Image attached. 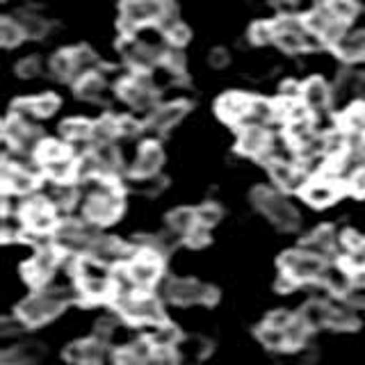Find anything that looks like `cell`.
Here are the masks:
<instances>
[{
  "label": "cell",
  "mask_w": 365,
  "mask_h": 365,
  "mask_svg": "<svg viewBox=\"0 0 365 365\" xmlns=\"http://www.w3.org/2000/svg\"><path fill=\"white\" fill-rule=\"evenodd\" d=\"M258 338H260L262 345L269 347V349H283V347H288V340H285V331L279 329V327H272V324L260 327Z\"/></svg>",
  "instance_id": "cell-45"
},
{
  "label": "cell",
  "mask_w": 365,
  "mask_h": 365,
  "mask_svg": "<svg viewBox=\"0 0 365 365\" xmlns=\"http://www.w3.org/2000/svg\"><path fill=\"white\" fill-rule=\"evenodd\" d=\"M117 135H121L119 133V119H114V117H101L94 123V133H91L96 144H110Z\"/></svg>",
  "instance_id": "cell-38"
},
{
  "label": "cell",
  "mask_w": 365,
  "mask_h": 365,
  "mask_svg": "<svg viewBox=\"0 0 365 365\" xmlns=\"http://www.w3.org/2000/svg\"><path fill=\"white\" fill-rule=\"evenodd\" d=\"M336 53L342 57V60H361L365 55V30H354V32H345L342 37L334 43Z\"/></svg>",
  "instance_id": "cell-21"
},
{
  "label": "cell",
  "mask_w": 365,
  "mask_h": 365,
  "mask_svg": "<svg viewBox=\"0 0 365 365\" xmlns=\"http://www.w3.org/2000/svg\"><path fill=\"white\" fill-rule=\"evenodd\" d=\"M151 345L155 347V349H171L178 342V331H176V327H169V324H158L155 329H153V334H151Z\"/></svg>",
  "instance_id": "cell-41"
},
{
  "label": "cell",
  "mask_w": 365,
  "mask_h": 365,
  "mask_svg": "<svg viewBox=\"0 0 365 365\" xmlns=\"http://www.w3.org/2000/svg\"><path fill=\"white\" fill-rule=\"evenodd\" d=\"M64 302H66L64 292L46 290L39 294H32L30 299L23 302L19 306V315H21L23 322H28V324H41V322H46V319H51L60 313Z\"/></svg>",
  "instance_id": "cell-2"
},
{
  "label": "cell",
  "mask_w": 365,
  "mask_h": 365,
  "mask_svg": "<svg viewBox=\"0 0 365 365\" xmlns=\"http://www.w3.org/2000/svg\"><path fill=\"white\" fill-rule=\"evenodd\" d=\"M347 265L351 269H365V240L359 245V247H354L349 251V256H347Z\"/></svg>",
  "instance_id": "cell-55"
},
{
  "label": "cell",
  "mask_w": 365,
  "mask_h": 365,
  "mask_svg": "<svg viewBox=\"0 0 365 365\" xmlns=\"http://www.w3.org/2000/svg\"><path fill=\"white\" fill-rule=\"evenodd\" d=\"M315 137L313 133V123L311 119H304V121H290L288 123V140L294 146H304L306 142H311Z\"/></svg>",
  "instance_id": "cell-43"
},
{
  "label": "cell",
  "mask_w": 365,
  "mask_h": 365,
  "mask_svg": "<svg viewBox=\"0 0 365 365\" xmlns=\"http://www.w3.org/2000/svg\"><path fill=\"white\" fill-rule=\"evenodd\" d=\"M94 155L98 158V165H101V176H110L114 171L119 169V151L117 146L112 144H98V148L94 151Z\"/></svg>",
  "instance_id": "cell-34"
},
{
  "label": "cell",
  "mask_w": 365,
  "mask_h": 365,
  "mask_svg": "<svg viewBox=\"0 0 365 365\" xmlns=\"http://www.w3.org/2000/svg\"><path fill=\"white\" fill-rule=\"evenodd\" d=\"M251 199H254L256 208L260 212H265L281 231H292V228L299 224V215H297V210L279 192H274L269 187H256L254 194H251Z\"/></svg>",
  "instance_id": "cell-1"
},
{
  "label": "cell",
  "mask_w": 365,
  "mask_h": 365,
  "mask_svg": "<svg viewBox=\"0 0 365 365\" xmlns=\"http://www.w3.org/2000/svg\"><path fill=\"white\" fill-rule=\"evenodd\" d=\"M347 185H349V190L354 192V194H365V169H359L356 174H354L349 180H347Z\"/></svg>",
  "instance_id": "cell-56"
},
{
  "label": "cell",
  "mask_w": 365,
  "mask_h": 365,
  "mask_svg": "<svg viewBox=\"0 0 365 365\" xmlns=\"http://www.w3.org/2000/svg\"><path fill=\"white\" fill-rule=\"evenodd\" d=\"M16 329L21 331V322H14V319H3V324H0V334L3 336L16 334Z\"/></svg>",
  "instance_id": "cell-61"
},
{
  "label": "cell",
  "mask_w": 365,
  "mask_h": 365,
  "mask_svg": "<svg viewBox=\"0 0 365 365\" xmlns=\"http://www.w3.org/2000/svg\"><path fill=\"white\" fill-rule=\"evenodd\" d=\"M57 251L51 249V247H43L41 251H37V256L32 258L30 265H26V269H23V274H26V279L30 283H43L46 279L51 277L53 269L57 267Z\"/></svg>",
  "instance_id": "cell-18"
},
{
  "label": "cell",
  "mask_w": 365,
  "mask_h": 365,
  "mask_svg": "<svg viewBox=\"0 0 365 365\" xmlns=\"http://www.w3.org/2000/svg\"><path fill=\"white\" fill-rule=\"evenodd\" d=\"M158 3V16H155V23L160 28H163L165 32L171 30L176 26L178 21V5L176 0H155Z\"/></svg>",
  "instance_id": "cell-39"
},
{
  "label": "cell",
  "mask_w": 365,
  "mask_h": 365,
  "mask_svg": "<svg viewBox=\"0 0 365 365\" xmlns=\"http://www.w3.org/2000/svg\"><path fill=\"white\" fill-rule=\"evenodd\" d=\"M112 302L117 306V311H121L133 322H146V324H163L165 315L160 304L153 297H117L112 294Z\"/></svg>",
  "instance_id": "cell-4"
},
{
  "label": "cell",
  "mask_w": 365,
  "mask_h": 365,
  "mask_svg": "<svg viewBox=\"0 0 365 365\" xmlns=\"http://www.w3.org/2000/svg\"><path fill=\"white\" fill-rule=\"evenodd\" d=\"M190 110V106L185 101H174V103H167L163 108H155L151 114H148L146 125L151 130H169L185 117Z\"/></svg>",
  "instance_id": "cell-13"
},
{
  "label": "cell",
  "mask_w": 365,
  "mask_h": 365,
  "mask_svg": "<svg viewBox=\"0 0 365 365\" xmlns=\"http://www.w3.org/2000/svg\"><path fill=\"white\" fill-rule=\"evenodd\" d=\"M228 64V53L224 48H215L210 51V66L212 68H224Z\"/></svg>",
  "instance_id": "cell-59"
},
{
  "label": "cell",
  "mask_w": 365,
  "mask_h": 365,
  "mask_svg": "<svg viewBox=\"0 0 365 365\" xmlns=\"http://www.w3.org/2000/svg\"><path fill=\"white\" fill-rule=\"evenodd\" d=\"M165 64L171 73H182L185 71V57H182L178 51H169L165 53Z\"/></svg>",
  "instance_id": "cell-54"
},
{
  "label": "cell",
  "mask_w": 365,
  "mask_h": 365,
  "mask_svg": "<svg viewBox=\"0 0 365 365\" xmlns=\"http://www.w3.org/2000/svg\"><path fill=\"white\" fill-rule=\"evenodd\" d=\"M281 98H288V101H302V87L297 83H285L281 87Z\"/></svg>",
  "instance_id": "cell-58"
},
{
  "label": "cell",
  "mask_w": 365,
  "mask_h": 365,
  "mask_svg": "<svg viewBox=\"0 0 365 365\" xmlns=\"http://www.w3.org/2000/svg\"><path fill=\"white\" fill-rule=\"evenodd\" d=\"M119 96L133 106L135 110H155V91L151 87V78L146 73H135L130 78H125L119 85Z\"/></svg>",
  "instance_id": "cell-5"
},
{
  "label": "cell",
  "mask_w": 365,
  "mask_h": 365,
  "mask_svg": "<svg viewBox=\"0 0 365 365\" xmlns=\"http://www.w3.org/2000/svg\"><path fill=\"white\" fill-rule=\"evenodd\" d=\"M43 171L55 182H68L71 178H76V163L68 155H64V158L51 160V163H43Z\"/></svg>",
  "instance_id": "cell-27"
},
{
  "label": "cell",
  "mask_w": 365,
  "mask_h": 365,
  "mask_svg": "<svg viewBox=\"0 0 365 365\" xmlns=\"http://www.w3.org/2000/svg\"><path fill=\"white\" fill-rule=\"evenodd\" d=\"M197 217H199V224H203V226H212L215 222H220L222 210H220V205L205 203V205H201V208L197 210Z\"/></svg>",
  "instance_id": "cell-51"
},
{
  "label": "cell",
  "mask_w": 365,
  "mask_h": 365,
  "mask_svg": "<svg viewBox=\"0 0 365 365\" xmlns=\"http://www.w3.org/2000/svg\"><path fill=\"white\" fill-rule=\"evenodd\" d=\"M342 130L365 137V103H354L342 114Z\"/></svg>",
  "instance_id": "cell-28"
},
{
  "label": "cell",
  "mask_w": 365,
  "mask_h": 365,
  "mask_svg": "<svg viewBox=\"0 0 365 365\" xmlns=\"http://www.w3.org/2000/svg\"><path fill=\"white\" fill-rule=\"evenodd\" d=\"M324 7H327L338 21H342V23H349L354 16H356V11H359L356 0H327Z\"/></svg>",
  "instance_id": "cell-44"
},
{
  "label": "cell",
  "mask_w": 365,
  "mask_h": 365,
  "mask_svg": "<svg viewBox=\"0 0 365 365\" xmlns=\"http://www.w3.org/2000/svg\"><path fill=\"white\" fill-rule=\"evenodd\" d=\"M290 319H292V315H290V313L279 311V313H272V315H269L267 324H272V327H279V329H285V327L290 324Z\"/></svg>",
  "instance_id": "cell-60"
},
{
  "label": "cell",
  "mask_w": 365,
  "mask_h": 365,
  "mask_svg": "<svg viewBox=\"0 0 365 365\" xmlns=\"http://www.w3.org/2000/svg\"><path fill=\"white\" fill-rule=\"evenodd\" d=\"M76 277L80 283L85 281H112V274L108 269V265H103L96 258L91 256H83L76 262Z\"/></svg>",
  "instance_id": "cell-25"
},
{
  "label": "cell",
  "mask_w": 365,
  "mask_h": 365,
  "mask_svg": "<svg viewBox=\"0 0 365 365\" xmlns=\"http://www.w3.org/2000/svg\"><path fill=\"white\" fill-rule=\"evenodd\" d=\"M71 57H73V66H76V76L78 80L87 76V73H94V68L98 66V57L96 53L87 48V46H80V48L71 51Z\"/></svg>",
  "instance_id": "cell-32"
},
{
  "label": "cell",
  "mask_w": 365,
  "mask_h": 365,
  "mask_svg": "<svg viewBox=\"0 0 365 365\" xmlns=\"http://www.w3.org/2000/svg\"><path fill=\"white\" fill-rule=\"evenodd\" d=\"M319 281H322V285L327 290L336 292V294L349 292V288L354 285L351 274L340 265H324L322 274H319Z\"/></svg>",
  "instance_id": "cell-22"
},
{
  "label": "cell",
  "mask_w": 365,
  "mask_h": 365,
  "mask_svg": "<svg viewBox=\"0 0 365 365\" xmlns=\"http://www.w3.org/2000/svg\"><path fill=\"white\" fill-rule=\"evenodd\" d=\"M197 224H199V217H197V212L190 210V208H178V210H174V212L169 215L171 231H176L180 235H187Z\"/></svg>",
  "instance_id": "cell-36"
},
{
  "label": "cell",
  "mask_w": 365,
  "mask_h": 365,
  "mask_svg": "<svg viewBox=\"0 0 365 365\" xmlns=\"http://www.w3.org/2000/svg\"><path fill=\"white\" fill-rule=\"evenodd\" d=\"M121 11V16L128 19L133 26H144V23H155L158 3L155 0H125Z\"/></svg>",
  "instance_id": "cell-19"
},
{
  "label": "cell",
  "mask_w": 365,
  "mask_h": 365,
  "mask_svg": "<svg viewBox=\"0 0 365 365\" xmlns=\"http://www.w3.org/2000/svg\"><path fill=\"white\" fill-rule=\"evenodd\" d=\"M283 269L290 274L297 281H311V279H319V274L324 269L322 258H317L308 251H288L281 260Z\"/></svg>",
  "instance_id": "cell-6"
},
{
  "label": "cell",
  "mask_w": 365,
  "mask_h": 365,
  "mask_svg": "<svg viewBox=\"0 0 365 365\" xmlns=\"http://www.w3.org/2000/svg\"><path fill=\"white\" fill-rule=\"evenodd\" d=\"M251 101L247 94H240V91H228L224 94L220 101H217V114L220 119L228 121V123H237V121H245L249 108H251Z\"/></svg>",
  "instance_id": "cell-14"
},
{
  "label": "cell",
  "mask_w": 365,
  "mask_h": 365,
  "mask_svg": "<svg viewBox=\"0 0 365 365\" xmlns=\"http://www.w3.org/2000/svg\"><path fill=\"white\" fill-rule=\"evenodd\" d=\"M283 331H285V340H288V347H299L308 336V324L302 317H292L290 324Z\"/></svg>",
  "instance_id": "cell-47"
},
{
  "label": "cell",
  "mask_w": 365,
  "mask_h": 365,
  "mask_svg": "<svg viewBox=\"0 0 365 365\" xmlns=\"http://www.w3.org/2000/svg\"><path fill=\"white\" fill-rule=\"evenodd\" d=\"M329 313H331V306L322 304V302H311L304 311H302V319L308 324V329H317V327H324L329 324Z\"/></svg>",
  "instance_id": "cell-33"
},
{
  "label": "cell",
  "mask_w": 365,
  "mask_h": 365,
  "mask_svg": "<svg viewBox=\"0 0 365 365\" xmlns=\"http://www.w3.org/2000/svg\"><path fill=\"white\" fill-rule=\"evenodd\" d=\"M167 297L176 304H197V302L210 304L217 299V290L192 279H176L167 285Z\"/></svg>",
  "instance_id": "cell-7"
},
{
  "label": "cell",
  "mask_w": 365,
  "mask_h": 365,
  "mask_svg": "<svg viewBox=\"0 0 365 365\" xmlns=\"http://www.w3.org/2000/svg\"><path fill=\"white\" fill-rule=\"evenodd\" d=\"M121 208H123V203H121V194L119 190L110 185V182H106L98 192H94L89 197L87 201V220L89 222H94V224H110L114 222L117 217L121 215Z\"/></svg>",
  "instance_id": "cell-3"
},
{
  "label": "cell",
  "mask_w": 365,
  "mask_h": 365,
  "mask_svg": "<svg viewBox=\"0 0 365 365\" xmlns=\"http://www.w3.org/2000/svg\"><path fill=\"white\" fill-rule=\"evenodd\" d=\"M94 133V123H89L87 119H66L62 123V135L71 142H85Z\"/></svg>",
  "instance_id": "cell-35"
},
{
  "label": "cell",
  "mask_w": 365,
  "mask_h": 365,
  "mask_svg": "<svg viewBox=\"0 0 365 365\" xmlns=\"http://www.w3.org/2000/svg\"><path fill=\"white\" fill-rule=\"evenodd\" d=\"M94 176H101V165L94 153H87L80 160H76V178L78 180H89Z\"/></svg>",
  "instance_id": "cell-46"
},
{
  "label": "cell",
  "mask_w": 365,
  "mask_h": 365,
  "mask_svg": "<svg viewBox=\"0 0 365 365\" xmlns=\"http://www.w3.org/2000/svg\"><path fill=\"white\" fill-rule=\"evenodd\" d=\"M64 155H68V151H66V146L60 142L43 140L41 144H37V158L41 160V163H51V160L64 158Z\"/></svg>",
  "instance_id": "cell-48"
},
{
  "label": "cell",
  "mask_w": 365,
  "mask_h": 365,
  "mask_svg": "<svg viewBox=\"0 0 365 365\" xmlns=\"http://www.w3.org/2000/svg\"><path fill=\"white\" fill-rule=\"evenodd\" d=\"M247 119H249V125H265L272 119H277V108H274V103L265 98H254L251 101Z\"/></svg>",
  "instance_id": "cell-31"
},
{
  "label": "cell",
  "mask_w": 365,
  "mask_h": 365,
  "mask_svg": "<svg viewBox=\"0 0 365 365\" xmlns=\"http://www.w3.org/2000/svg\"><path fill=\"white\" fill-rule=\"evenodd\" d=\"M163 160H165V153H163V148H160V144L146 142V144H142L140 153H137V160L133 165V174L137 178H153L158 174L160 165H163Z\"/></svg>",
  "instance_id": "cell-16"
},
{
  "label": "cell",
  "mask_w": 365,
  "mask_h": 365,
  "mask_svg": "<svg viewBox=\"0 0 365 365\" xmlns=\"http://www.w3.org/2000/svg\"><path fill=\"white\" fill-rule=\"evenodd\" d=\"M16 23L21 26L23 34L30 39H41L46 32H48V23H46L39 14H34V11H21L16 16Z\"/></svg>",
  "instance_id": "cell-29"
},
{
  "label": "cell",
  "mask_w": 365,
  "mask_h": 365,
  "mask_svg": "<svg viewBox=\"0 0 365 365\" xmlns=\"http://www.w3.org/2000/svg\"><path fill=\"white\" fill-rule=\"evenodd\" d=\"M37 185V176L30 169L11 165L9 160H3V187L11 194H26Z\"/></svg>",
  "instance_id": "cell-15"
},
{
  "label": "cell",
  "mask_w": 365,
  "mask_h": 365,
  "mask_svg": "<svg viewBox=\"0 0 365 365\" xmlns=\"http://www.w3.org/2000/svg\"><path fill=\"white\" fill-rule=\"evenodd\" d=\"M76 89H78V96L80 98L98 101L103 91H106V80H103L96 71L94 73H87V76H83L76 83Z\"/></svg>",
  "instance_id": "cell-30"
},
{
  "label": "cell",
  "mask_w": 365,
  "mask_h": 365,
  "mask_svg": "<svg viewBox=\"0 0 365 365\" xmlns=\"http://www.w3.org/2000/svg\"><path fill=\"white\" fill-rule=\"evenodd\" d=\"M41 345H34V342H26V345H16L9 347L3 356H0V363L3 365H30L37 359H41Z\"/></svg>",
  "instance_id": "cell-26"
},
{
  "label": "cell",
  "mask_w": 365,
  "mask_h": 365,
  "mask_svg": "<svg viewBox=\"0 0 365 365\" xmlns=\"http://www.w3.org/2000/svg\"><path fill=\"white\" fill-rule=\"evenodd\" d=\"M160 256L163 254H158L155 249L148 247L133 258L128 272L137 288H148V285L155 283V279L160 277V267H163V258Z\"/></svg>",
  "instance_id": "cell-8"
},
{
  "label": "cell",
  "mask_w": 365,
  "mask_h": 365,
  "mask_svg": "<svg viewBox=\"0 0 365 365\" xmlns=\"http://www.w3.org/2000/svg\"><path fill=\"white\" fill-rule=\"evenodd\" d=\"M51 71H53L55 78H60V80H78L71 51L57 53V55L53 57V60H51Z\"/></svg>",
  "instance_id": "cell-37"
},
{
  "label": "cell",
  "mask_w": 365,
  "mask_h": 365,
  "mask_svg": "<svg viewBox=\"0 0 365 365\" xmlns=\"http://www.w3.org/2000/svg\"><path fill=\"white\" fill-rule=\"evenodd\" d=\"M356 324H359V317L349 306H331L329 327H334V329H354Z\"/></svg>",
  "instance_id": "cell-40"
},
{
  "label": "cell",
  "mask_w": 365,
  "mask_h": 365,
  "mask_svg": "<svg viewBox=\"0 0 365 365\" xmlns=\"http://www.w3.org/2000/svg\"><path fill=\"white\" fill-rule=\"evenodd\" d=\"M101 356H103V349L96 340L76 342V345L66 349V359L78 365H101Z\"/></svg>",
  "instance_id": "cell-23"
},
{
  "label": "cell",
  "mask_w": 365,
  "mask_h": 365,
  "mask_svg": "<svg viewBox=\"0 0 365 365\" xmlns=\"http://www.w3.org/2000/svg\"><path fill=\"white\" fill-rule=\"evenodd\" d=\"M23 37H26V34H23L16 19L0 21V43H3L5 48H14V46H19L23 41Z\"/></svg>",
  "instance_id": "cell-42"
},
{
  "label": "cell",
  "mask_w": 365,
  "mask_h": 365,
  "mask_svg": "<svg viewBox=\"0 0 365 365\" xmlns=\"http://www.w3.org/2000/svg\"><path fill=\"white\" fill-rule=\"evenodd\" d=\"M119 133H121V135H128V137H135L137 133H140V123H137L135 119L121 117V119H119Z\"/></svg>",
  "instance_id": "cell-57"
},
{
  "label": "cell",
  "mask_w": 365,
  "mask_h": 365,
  "mask_svg": "<svg viewBox=\"0 0 365 365\" xmlns=\"http://www.w3.org/2000/svg\"><path fill=\"white\" fill-rule=\"evenodd\" d=\"M237 148L245 155L265 158L269 151V137L265 130H262V125H245V128L240 130Z\"/></svg>",
  "instance_id": "cell-17"
},
{
  "label": "cell",
  "mask_w": 365,
  "mask_h": 365,
  "mask_svg": "<svg viewBox=\"0 0 365 365\" xmlns=\"http://www.w3.org/2000/svg\"><path fill=\"white\" fill-rule=\"evenodd\" d=\"M23 224L34 233L53 231V228H57L53 205L46 199H32L30 203H26V208H23Z\"/></svg>",
  "instance_id": "cell-9"
},
{
  "label": "cell",
  "mask_w": 365,
  "mask_h": 365,
  "mask_svg": "<svg viewBox=\"0 0 365 365\" xmlns=\"http://www.w3.org/2000/svg\"><path fill=\"white\" fill-rule=\"evenodd\" d=\"M304 199L308 203H313L317 205V208H322V205H329V203H334L338 199V194H340V185H338V180L336 178H331V176H319V178H313V180H308L304 190Z\"/></svg>",
  "instance_id": "cell-12"
},
{
  "label": "cell",
  "mask_w": 365,
  "mask_h": 365,
  "mask_svg": "<svg viewBox=\"0 0 365 365\" xmlns=\"http://www.w3.org/2000/svg\"><path fill=\"white\" fill-rule=\"evenodd\" d=\"M334 101V91L329 89V85L322 78H308L302 85V103L311 110V114H322Z\"/></svg>",
  "instance_id": "cell-11"
},
{
  "label": "cell",
  "mask_w": 365,
  "mask_h": 365,
  "mask_svg": "<svg viewBox=\"0 0 365 365\" xmlns=\"http://www.w3.org/2000/svg\"><path fill=\"white\" fill-rule=\"evenodd\" d=\"M265 163H267V169H269V176L274 178V182H279L281 187L285 190H304L306 185V176H304V171L288 163V160H283V158H265Z\"/></svg>",
  "instance_id": "cell-10"
},
{
  "label": "cell",
  "mask_w": 365,
  "mask_h": 365,
  "mask_svg": "<svg viewBox=\"0 0 365 365\" xmlns=\"http://www.w3.org/2000/svg\"><path fill=\"white\" fill-rule=\"evenodd\" d=\"M87 251L91 258H96L98 262H103V265H112V262L125 258V247L121 242H117L114 237H96Z\"/></svg>",
  "instance_id": "cell-20"
},
{
  "label": "cell",
  "mask_w": 365,
  "mask_h": 365,
  "mask_svg": "<svg viewBox=\"0 0 365 365\" xmlns=\"http://www.w3.org/2000/svg\"><path fill=\"white\" fill-rule=\"evenodd\" d=\"M334 247H336V233H334V228L324 226V228H317V231L306 240L302 249L308 251V254L317 256V258H324V256L331 254V251H334Z\"/></svg>",
  "instance_id": "cell-24"
},
{
  "label": "cell",
  "mask_w": 365,
  "mask_h": 365,
  "mask_svg": "<svg viewBox=\"0 0 365 365\" xmlns=\"http://www.w3.org/2000/svg\"><path fill=\"white\" fill-rule=\"evenodd\" d=\"M167 39L174 46H185L190 41V28L182 26V23H176L174 28L167 30Z\"/></svg>",
  "instance_id": "cell-53"
},
{
  "label": "cell",
  "mask_w": 365,
  "mask_h": 365,
  "mask_svg": "<svg viewBox=\"0 0 365 365\" xmlns=\"http://www.w3.org/2000/svg\"><path fill=\"white\" fill-rule=\"evenodd\" d=\"M185 242L194 249H199L203 245H208V226H203V224H197L192 228V231L185 235Z\"/></svg>",
  "instance_id": "cell-52"
},
{
  "label": "cell",
  "mask_w": 365,
  "mask_h": 365,
  "mask_svg": "<svg viewBox=\"0 0 365 365\" xmlns=\"http://www.w3.org/2000/svg\"><path fill=\"white\" fill-rule=\"evenodd\" d=\"M39 71H41V60L37 55H30V57H26V60H21L16 64V73L21 78H32V76H37Z\"/></svg>",
  "instance_id": "cell-50"
},
{
  "label": "cell",
  "mask_w": 365,
  "mask_h": 365,
  "mask_svg": "<svg viewBox=\"0 0 365 365\" xmlns=\"http://www.w3.org/2000/svg\"><path fill=\"white\" fill-rule=\"evenodd\" d=\"M249 37H251V41L258 43V46L274 41V37H277V32H274V23H267V21L254 23L251 30H249Z\"/></svg>",
  "instance_id": "cell-49"
}]
</instances>
